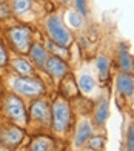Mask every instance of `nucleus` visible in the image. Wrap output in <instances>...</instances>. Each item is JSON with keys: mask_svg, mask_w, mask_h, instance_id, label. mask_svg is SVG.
<instances>
[{"mask_svg": "<svg viewBox=\"0 0 134 151\" xmlns=\"http://www.w3.org/2000/svg\"><path fill=\"white\" fill-rule=\"evenodd\" d=\"M46 26H48V31L51 34L54 43L60 45V46H66L71 43V34L70 31L63 26L62 20H60L57 16H51L46 22Z\"/></svg>", "mask_w": 134, "mask_h": 151, "instance_id": "nucleus-1", "label": "nucleus"}, {"mask_svg": "<svg viewBox=\"0 0 134 151\" xmlns=\"http://www.w3.org/2000/svg\"><path fill=\"white\" fill-rule=\"evenodd\" d=\"M12 88L25 96H37L43 91V85L36 79H25V77H17L11 82Z\"/></svg>", "mask_w": 134, "mask_h": 151, "instance_id": "nucleus-2", "label": "nucleus"}, {"mask_svg": "<svg viewBox=\"0 0 134 151\" xmlns=\"http://www.w3.org/2000/svg\"><path fill=\"white\" fill-rule=\"evenodd\" d=\"M52 116H54V129L59 133L65 131L70 122V108L66 102L57 100L52 106Z\"/></svg>", "mask_w": 134, "mask_h": 151, "instance_id": "nucleus-3", "label": "nucleus"}, {"mask_svg": "<svg viewBox=\"0 0 134 151\" xmlns=\"http://www.w3.org/2000/svg\"><path fill=\"white\" fill-rule=\"evenodd\" d=\"M6 113H8V116L16 120V122H26V114H25V106L22 104V100H20L19 97H16V96H11V97H8V100H6Z\"/></svg>", "mask_w": 134, "mask_h": 151, "instance_id": "nucleus-4", "label": "nucleus"}, {"mask_svg": "<svg viewBox=\"0 0 134 151\" xmlns=\"http://www.w3.org/2000/svg\"><path fill=\"white\" fill-rule=\"evenodd\" d=\"M29 36L31 31L28 28H14L11 31V40L20 51H25L29 43Z\"/></svg>", "mask_w": 134, "mask_h": 151, "instance_id": "nucleus-5", "label": "nucleus"}, {"mask_svg": "<svg viewBox=\"0 0 134 151\" xmlns=\"http://www.w3.org/2000/svg\"><path fill=\"white\" fill-rule=\"evenodd\" d=\"M46 70H48L49 74H52L56 79H60L63 77V76L66 74V63L59 59V57H49L48 60H46Z\"/></svg>", "mask_w": 134, "mask_h": 151, "instance_id": "nucleus-6", "label": "nucleus"}, {"mask_svg": "<svg viewBox=\"0 0 134 151\" xmlns=\"http://www.w3.org/2000/svg\"><path fill=\"white\" fill-rule=\"evenodd\" d=\"M91 133H92V129H91V125H90V122H80L79 123V127H77V134H76V139H74V143H76V147H80V145H83V143L86 142L91 137Z\"/></svg>", "mask_w": 134, "mask_h": 151, "instance_id": "nucleus-7", "label": "nucleus"}, {"mask_svg": "<svg viewBox=\"0 0 134 151\" xmlns=\"http://www.w3.org/2000/svg\"><path fill=\"white\" fill-rule=\"evenodd\" d=\"M117 90L120 94H125V96H131L134 91V80L133 77L126 74H122L117 77Z\"/></svg>", "mask_w": 134, "mask_h": 151, "instance_id": "nucleus-8", "label": "nucleus"}, {"mask_svg": "<svg viewBox=\"0 0 134 151\" xmlns=\"http://www.w3.org/2000/svg\"><path fill=\"white\" fill-rule=\"evenodd\" d=\"M22 137H23V134H22V131H20L19 128L11 127V128H8V129L5 131V134H3V140H5L6 145L16 147L19 142H22Z\"/></svg>", "mask_w": 134, "mask_h": 151, "instance_id": "nucleus-9", "label": "nucleus"}, {"mask_svg": "<svg viewBox=\"0 0 134 151\" xmlns=\"http://www.w3.org/2000/svg\"><path fill=\"white\" fill-rule=\"evenodd\" d=\"M32 116L37 119V120H43V122H48L49 119V109L46 106L45 102H36L32 105V109H31Z\"/></svg>", "mask_w": 134, "mask_h": 151, "instance_id": "nucleus-10", "label": "nucleus"}, {"mask_svg": "<svg viewBox=\"0 0 134 151\" xmlns=\"http://www.w3.org/2000/svg\"><path fill=\"white\" fill-rule=\"evenodd\" d=\"M119 62L125 73H130L133 70V59L130 57V52L126 50V46H123V45H120V48H119Z\"/></svg>", "mask_w": 134, "mask_h": 151, "instance_id": "nucleus-11", "label": "nucleus"}, {"mask_svg": "<svg viewBox=\"0 0 134 151\" xmlns=\"http://www.w3.org/2000/svg\"><path fill=\"white\" fill-rule=\"evenodd\" d=\"M31 57H32V60H34L39 66H43L46 63V60H48V57H46V51L40 45H32V48H31Z\"/></svg>", "mask_w": 134, "mask_h": 151, "instance_id": "nucleus-12", "label": "nucleus"}, {"mask_svg": "<svg viewBox=\"0 0 134 151\" xmlns=\"http://www.w3.org/2000/svg\"><path fill=\"white\" fill-rule=\"evenodd\" d=\"M51 147H52V142L46 137H39L34 142L31 143V148L29 151H51Z\"/></svg>", "mask_w": 134, "mask_h": 151, "instance_id": "nucleus-13", "label": "nucleus"}, {"mask_svg": "<svg viewBox=\"0 0 134 151\" xmlns=\"http://www.w3.org/2000/svg\"><path fill=\"white\" fill-rule=\"evenodd\" d=\"M94 79L91 77L90 74H82L79 77V86L82 88L83 93H91L92 90H94Z\"/></svg>", "mask_w": 134, "mask_h": 151, "instance_id": "nucleus-14", "label": "nucleus"}, {"mask_svg": "<svg viewBox=\"0 0 134 151\" xmlns=\"http://www.w3.org/2000/svg\"><path fill=\"white\" fill-rule=\"evenodd\" d=\"M108 117V100H103L102 104L99 105L97 108V113H96V120L99 125H102V123L106 120Z\"/></svg>", "mask_w": 134, "mask_h": 151, "instance_id": "nucleus-15", "label": "nucleus"}, {"mask_svg": "<svg viewBox=\"0 0 134 151\" xmlns=\"http://www.w3.org/2000/svg\"><path fill=\"white\" fill-rule=\"evenodd\" d=\"M14 68H16L20 74H25V76H29V74L32 73L31 65H29L25 59H16V60H14Z\"/></svg>", "mask_w": 134, "mask_h": 151, "instance_id": "nucleus-16", "label": "nucleus"}, {"mask_svg": "<svg viewBox=\"0 0 134 151\" xmlns=\"http://www.w3.org/2000/svg\"><path fill=\"white\" fill-rule=\"evenodd\" d=\"M96 65H97V70L100 73L102 77H106V74H108V70H110V62L105 56H99L97 60H96Z\"/></svg>", "mask_w": 134, "mask_h": 151, "instance_id": "nucleus-17", "label": "nucleus"}, {"mask_svg": "<svg viewBox=\"0 0 134 151\" xmlns=\"http://www.w3.org/2000/svg\"><path fill=\"white\" fill-rule=\"evenodd\" d=\"M31 8V0H12V9L19 14L28 11Z\"/></svg>", "mask_w": 134, "mask_h": 151, "instance_id": "nucleus-18", "label": "nucleus"}, {"mask_svg": "<svg viewBox=\"0 0 134 151\" xmlns=\"http://www.w3.org/2000/svg\"><path fill=\"white\" fill-rule=\"evenodd\" d=\"M68 23L72 26V28H80V26H82V16L76 11L68 12Z\"/></svg>", "mask_w": 134, "mask_h": 151, "instance_id": "nucleus-19", "label": "nucleus"}, {"mask_svg": "<svg viewBox=\"0 0 134 151\" xmlns=\"http://www.w3.org/2000/svg\"><path fill=\"white\" fill-rule=\"evenodd\" d=\"M76 8L79 9L80 16H86L88 9H86V0H76Z\"/></svg>", "mask_w": 134, "mask_h": 151, "instance_id": "nucleus-20", "label": "nucleus"}, {"mask_svg": "<svg viewBox=\"0 0 134 151\" xmlns=\"http://www.w3.org/2000/svg\"><path fill=\"white\" fill-rule=\"evenodd\" d=\"M128 151H134V127L128 129Z\"/></svg>", "mask_w": 134, "mask_h": 151, "instance_id": "nucleus-21", "label": "nucleus"}, {"mask_svg": "<svg viewBox=\"0 0 134 151\" xmlns=\"http://www.w3.org/2000/svg\"><path fill=\"white\" fill-rule=\"evenodd\" d=\"M90 145H91V148H92V150H99L100 147L103 145V140H102V137H94V139L91 140V143H90Z\"/></svg>", "mask_w": 134, "mask_h": 151, "instance_id": "nucleus-22", "label": "nucleus"}, {"mask_svg": "<svg viewBox=\"0 0 134 151\" xmlns=\"http://www.w3.org/2000/svg\"><path fill=\"white\" fill-rule=\"evenodd\" d=\"M48 48H49V50H52L56 54H66V51H65V50H60V48H59V46H56L54 43H48Z\"/></svg>", "mask_w": 134, "mask_h": 151, "instance_id": "nucleus-23", "label": "nucleus"}, {"mask_svg": "<svg viewBox=\"0 0 134 151\" xmlns=\"http://www.w3.org/2000/svg\"><path fill=\"white\" fill-rule=\"evenodd\" d=\"M5 63H6V52L3 45H0V65H5Z\"/></svg>", "mask_w": 134, "mask_h": 151, "instance_id": "nucleus-24", "label": "nucleus"}, {"mask_svg": "<svg viewBox=\"0 0 134 151\" xmlns=\"http://www.w3.org/2000/svg\"><path fill=\"white\" fill-rule=\"evenodd\" d=\"M8 14H9V9L3 3H0V17H6Z\"/></svg>", "mask_w": 134, "mask_h": 151, "instance_id": "nucleus-25", "label": "nucleus"}, {"mask_svg": "<svg viewBox=\"0 0 134 151\" xmlns=\"http://www.w3.org/2000/svg\"><path fill=\"white\" fill-rule=\"evenodd\" d=\"M62 2H70V0H62Z\"/></svg>", "mask_w": 134, "mask_h": 151, "instance_id": "nucleus-26", "label": "nucleus"}, {"mask_svg": "<svg viewBox=\"0 0 134 151\" xmlns=\"http://www.w3.org/2000/svg\"><path fill=\"white\" fill-rule=\"evenodd\" d=\"M2 2H3V0H0V3H2Z\"/></svg>", "mask_w": 134, "mask_h": 151, "instance_id": "nucleus-27", "label": "nucleus"}]
</instances>
